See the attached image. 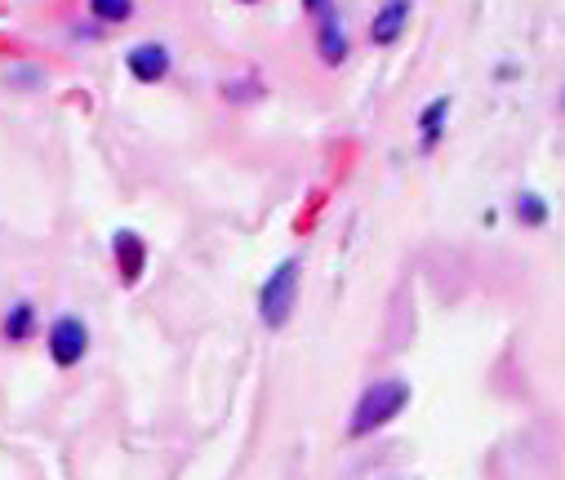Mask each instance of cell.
Listing matches in <instances>:
<instances>
[{
    "instance_id": "6da1fadb",
    "label": "cell",
    "mask_w": 565,
    "mask_h": 480,
    "mask_svg": "<svg viewBox=\"0 0 565 480\" xmlns=\"http://www.w3.org/2000/svg\"><path fill=\"white\" fill-rule=\"evenodd\" d=\"M405 405H409V383L405 378H379V383H370L361 392V401L352 405V414H348V436L361 440V436L383 431L396 414H405Z\"/></svg>"
},
{
    "instance_id": "8fae6325",
    "label": "cell",
    "mask_w": 565,
    "mask_h": 480,
    "mask_svg": "<svg viewBox=\"0 0 565 480\" xmlns=\"http://www.w3.org/2000/svg\"><path fill=\"white\" fill-rule=\"evenodd\" d=\"M516 218L525 223V227H543L547 223V201L539 196V192H516Z\"/></svg>"
},
{
    "instance_id": "7a4b0ae2",
    "label": "cell",
    "mask_w": 565,
    "mask_h": 480,
    "mask_svg": "<svg viewBox=\"0 0 565 480\" xmlns=\"http://www.w3.org/2000/svg\"><path fill=\"white\" fill-rule=\"evenodd\" d=\"M299 280H303V258L299 254H290V258H280L271 271H267V280H263V289H258V320L267 330H286L290 326V316H295V307H299Z\"/></svg>"
},
{
    "instance_id": "5b68a950",
    "label": "cell",
    "mask_w": 565,
    "mask_h": 480,
    "mask_svg": "<svg viewBox=\"0 0 565 480\" xmlns=\"http://www.w3.org/2000/svg\"><path fill=\"white\" fill-rule=\"evenodd\" d=\"M125 67H129L134 81L161 85V81L170 76V67H174V54H170V45H161V41H138V45L125 54Z\"/></svg>"
},
{
    "instance_id": "4fadbf2b",
    "label": "cell",
    "mask_w": 565,
    "mask_h": 480,
    "mask_svg": "<svg viewBox=\"0 0 565 480\" xmlns=\"http://www.w3.org/2000/svg\"><path fill=\"white\" fill-rule=\"evenodd\" d=\"M236 6H258V0H236Z\"/></svg>"
},
{
    "instance_id": "30bf717a",
    "label": "cell",
    "mask_w": 565,
    "mask_h": 480,
    "mask_svg": "<svg viewBox=\"0 0 565 480\" xmlns=\"http://www.w3.org/2000/svg\"><path fill=\"white\" fill-rule=\"evenodd\" d=\"M89 14L103 28H125L138 14V6H134V0H89Z\"/></svg>"
},
{
    "instance_id": "7c38bea8",
    "label": "cell",
    "mask_w": 565,
    "mask_h": 480,
    "mask_svg": "<svg viewBox=\"0 0 565 480\" xmlns=\"http://www.w3.org/2000/svg\"><path fill=\"white\" fill-rule=\"evenodd\" d=\"M326 6H334V0H303V10H308V14H321Z\"/></svg>"
},
{
    "instance_id": "8992f818",
    "label": "cell",
    "mask_w": 565,
    "mask_h": 480,
    "mask_svg": "<svg viewBox=\"0 0 565 480\" xmlns=\"http://www.w3.org/2000/svg\"><path fill=\"white\" fill-rule=\"evenodd\" d=\"M111 254H116L120 280L125 285H138V276L148 271V241L138 236V232H129V227H120V232H111Z\"/></svg>"
},
{
    "instance_id": "3957f363",
    "label": "cell",
    "mask_w": 565,
    "mask_h": 480,
    "mask_svg": "<svg viewBox=\"0 0 565 480\" xmlns=\"http://www.w3.org/2000/svg\"><path fill=\"white\" fill-rule=\"evenodd\" d=\"M45 348H50V361L58 370H76L89 356V326H85L81 316L63 311L54 326H50V334H45Z\"/></svg>"
},
{
    "instance_id": "277c9868",
    "label": "cell",
    "mask_w": 565,
    "mask_h": 480,
    "mask_svg": "<svg viewBox=\"0 0 565 480\" xmlns=\"http://www.w3.org/2000/svg\"><path fill=\"white\" fill-rule=\"evenodd\" d=\"M321 28H317V54L326 67H343L348 54H352V36H348V23H343V10L339 6H326L321 14Z\"/></svg>"
},
{
    "instance_id": "ba28073f",
    "label": "cell",
    "mask_w": 565,
    "mask_h": 480,
    "mask_svg": "<svg viewBox=\"0 0 565 480\" xmlns=\"http://www.w3.org/2000/svg\"><path fill=\"white\" fill-rule=\"evenodd\" d=\"M36 334H41V316H36V307H32L28 298H14V302L6 307V316H0V339L14 343V348H23V343H32Z\"/></svg>"
},
{
    "instance_id": "9c48e42d",
    "label": "cell",
    "mask_w": 565,
    "mask_h": 480,
    "mask_svg": "<svg viewBox=\"0 0 565 480\" xmlns=\"http://www.w3.org/2000/svg\"><path fill=\"white\" fill-rule=\"evenodd\" d=\"M450 107H455V98H450V94H441V98H433L428 107L418 111V151H433V147L441 142L446 120H450Z\"/></svg>"
},
{
    "instance_id": "52a82bcc",
    "label": "cell",
    "mask_w": 565,
    "mask_h": 480,
    "mask_svg": "<svg viewBox=\"0 0 565 480\" xmlns=\"http://www.w3.org/2000/svg\"><path fill=\"white\" fill-rule=\"evenodd\" d=\"M409 14H414V0H383L370 19V41L374 45H396L409 28Z\"/></svg>"
}]
</instances>
